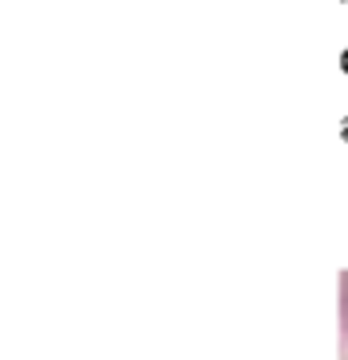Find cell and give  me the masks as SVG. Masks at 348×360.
<instances>
[{
    "mask_svg": "<svg viewBox=\"0 0 348 360\" xmlns=\"http://www.w3.org/2000/svg\"><path fill=\"white\" fill-rule=\"evenodd\" d=\"M340 318H345V333H348V275L340 283Z\"/></svg>",
    "mask_w": 348,
    "mask_h": 360,
    "instance_id": "obj_1",
    "label": "cell"
}]
</instances>
